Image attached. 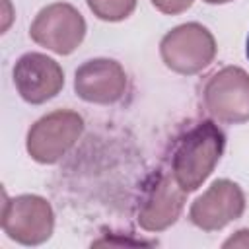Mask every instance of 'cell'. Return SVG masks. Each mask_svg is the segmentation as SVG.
<instances>
[{
  "label": "cell",
  "instance_id": "277c9868",
  "mask_svg": "<svg viewBox=\"0 0 249 249\" xmlns=\"http://www.w3.org/2000/svg\"><path fill=\"white\" fill-rule=\"evenodd\" d=\"M84 119L74 111H54L39 119L27 132V152L39 163L58 161L80 138Z\"/></svg>",
  "mask_w": 249,
  "mask_h": 249
},
{
  "label": "cell",
  "instance_id": "52a82bcc",
  "mask_svg": "<svg viewBox=\"0 0 249 249\" xmlns=\"http://www.w3.org/2000/svg\"><path fill=\"white\" fill-rule=\"evenodd\" d=\"M185 191L175 177L171 179L163 171L152 173L142 189L138 202V224L146 231H161L175 224L183 210Z\"/></svg>",
  "mask_w": 249,
  "mask_h": 249
},
{
  "label": "cell",
  "instance_id": "9a60e30c",
  "mask_svg": "<svg viewBox=\"0 0 249 249\" xmlns=\"http://www.w3.org/2000/svg\"><path fill=\"white\" fill-rule=\"evenodd\" d=\"M245 53H247V58H249V37H247V47H245Z\"/></svg>",
  "mask_w": 249,
  "mask_h": 249
},
{
  "label": "cell",
  "instance_id": "4fadbf2b",
  "mask_svg": "<svg viewBox=\"0 0 249 249\" xmlns=\"http://www.w3.org/2000/svg\"><path fill=\"white\" fill-rule=\"evenodd\" d=\"M224 247H249V230H239L235 235L224 241Z\"/></svg>",
  "mask_w": 249,
  "mask_h": 249
},
{
  "label": "cell",
  "instance_id": "5bb4252c",
  "mask_svg": "<svg viewBox=\"0 0 249 249\" xmlns=\"http://www.w3.org/2000/svg\"><path fill=\"white\" fill-rule=\"evenodd\" d=\"M208 4H224V2H230V0H204Z\"/></svg>",
  "mask_w": 249,
  "mask_h": 249
},
{
  "label": "cell",
  "instance_id": "5b68a950",
  "mask_svg": "<svg viewBox=\"0 0 249 249\" xmlns=\"http://www.w3.org/2000/svg\"><path fill=\"white\" fill-rule=\"evenodd\" d=\"M54 216L51 204L35 195L6 198L2 208V230L23 245H39L53 233Z\"/></svg>",
  "mask_w": 249,
  "mask_h": 249
},
{
  "label": "cell",
  "instance_id": "7a4b0ae2",
  "mask_svg": "<svg viewBox=\"0 0 249 249\" xmlns=\"http://www.w3.org/2000/svg\"><path fill=\"white\" fill-rule=\"evenodd\" d=\"M202 103L222 123L239 124L249 121V74L237 66L214 72L202 88Z\"/></svg>",
  "mask_w": 249,
  "mask_h": 249
},
{
  "label": "cell",
  "instance_id": "7c38bea8",
  "mask_svg": "<svg viewBox=\"0 0 249 249\" xmlns=\"http://www.w3.org/2000/svg\"><path fill=\"white\" fill-rule=\"evenodd\" d=\"M152 4H154L160 12L173 16V14H181V12H185L187 8H191L193 0H152Z\"/></svg>",
  "mask_w": 249,
  "mask_h": 249
},
{
  "label": "cell",
  "instance_id": "8fae6325",
  "mask_svg": "<svg viewBox=\"0 0 249 249\" xmlns=\"http://www.w3.org/2000/svg\"><path fill=\"white\" fill-rule=\"evenodd\" d=\"M88 6L99 19L121 21L132 14L136 0H88Z\"/></svg>",
  "mask_w": 249,
  "mask_h": 249
},
{
  "label": "cell",
  "instance_id": "9c48e42d",
  "mask_svg": "<svg viewBox=\"0 0 249 249\" xmlns=\"http://www.w3.org/2000/svg\"><path fill=\"white\" fill-rule=\"evenodd\" d=\"M14 84L27 103H45L62 89L64 74L56 60L41 53H27L14 66Z\"/></svg>",
  "mask_w": 249,
  "mask_h": 249
},
{
  "label": "cell",
  "instance_id": "6da1fadb",
  "mask_svg": "<svg viewBox=\"0 0 249 249\" xmlns=\"http://www.w3.org/2000/svg\"><path fill=\"white\" fill-rule=\"evenodd\" d=\"M224 146V132L212 121L195 123L177 138L171 154V171L185 193L202 185L218 163Z\"/></svg>",
  "mask_w": 249,
  "mask_h": 249
},
{
  "label": "cell",
  "instance_id": "8992f818",
  "mask_svg": "<svg viewBox=\"0 0 249 249\" xmlns=\"http://www.w3.org/2000/svg\"><path fill=\"white\" fill-rule=\"evenodd\" d=\"M31 39L58 54H70L86 35V21L82 14L64 2L43 8L31 23Z\"/></svg>",
  "mask_w": 249,
  "mask_h": 249
},
{
  "label": "cell",
  "instance_id": "ba28073f",
  "mask_svg": "<svg viewBox=\"0 0 249 249\" xmlns=\"http://www.w3.org/2000/svg\"><path fill=\"white\" fill-rule=\"evenodd\" d=\"M245 210V196L239 185L230 179L214 181L208 191L191 206V222L200 230L214 231L237 220Z\"/></svg>",
  "mask_w": 249,
  "mask_h": 249
},
{
  "label": "cell",
  "instance_id": "3957f363",
  "mask_svg": "<svg viewBox=\"0 0 249 249\" xmlns=\"http://www.w3.org/2000/svg\"><path fill=\"white\" fill-rule=\"evenodd\" d=\"M167 68L179 74H196L216 56V41L200 23H183L171 29L160 43Z\"/></svg>",
  "mask_w": 249,
  "mask_h": 249
},
{
  "label": "cell",
  "instance_id": "30bf717a",
  "mask_svg": "<svg viewBox=\"0 0 249 249\" xmlns=\"http://www.w3.org/2000/svg\"><path fill=\"white\" fill-rule=\"evenodd\" d=\"M74 89L78 97L89 103H115L124 95L126 74L111 58H93L76 70Z\"/></svg>",
  "mask_w": 249,
  "mask_h": 249
}]
</instances>
